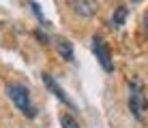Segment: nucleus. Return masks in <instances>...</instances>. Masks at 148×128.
Segmentation results:
<instances>
[{
	"label": "nucleus",
	"instance_id": "8",
	"mask_svg": "<svg viewBox=\"0 0 148 128\" xmlns=\"http://www.w3.org/2000/svg\"><path fill=\"white\" fill-rule=\"evenodd\" d=\"M60 126H62V128H79L77 120H75L73 115H69V113H62V115H60Z\"/></svg>",
	"mask_w": 148,
	"mask_h": 128
},
{
	"label": "nucleus",
	"instance_id": "2",
	"mask_svg": "<svg viewBox=\"0 0 148 128\" xmlns=\"http://www.w3.org/2000/svg\"><path fill=\"white\" fill-rule=\"evenodd\" d=\"M129 111L133 113L137 122L144 120V111H146V96H144V88L137 81L129 83Z\"/></svg>",
	"mask_w": 148,
	"mask_h": 128
},
{
	"label": "nucleus",
	"instance_id": "10",
	"mask_svg": "<svg viewBox=\"0 0 148 128\" xmlns=\"http://www.w3.org/2000/svg\"><path fill=\"white\" fill-rule=\"evenodd\" d=\"M133 2H140V0H133Z\"/></svg>",
	"mask_w": 148,
	"mask_h": 128
},
{
	"label": "nucleus",
	"instance_id": "5",
	"mask_svg": "<svg viewBox=\"0 0 148 128\" xmlns=\"http://www.w3.org/2000/svg\"><path fill=\"white\" fill-rule=\"evenodd\" d=\"M69 7L73 9L75 15L79 17H95L97 11H99V2L97 0H69Z\"/></svg>",
	"mask_w": 148,
	"mask_h": 128
},
{
	"label": "nucleus",
	"instance_id": "1",
	"mask_svg": "<svg viewBox=\"0 0 148 128\" xmlns=\"http://www.w3.org/2000/svg\"><path fill=\"white\" fill-rule=\"evenodd\" d=\"M7 94H9V98L15 102V107H17L26 117H34L37 115L32 102H30L28 88H24V85H19V83H11V85H7Z\"/></svg>",
	"mask_w": 148,
	"mask_h": 128
},
{
	"label": "nucleus",
	"instance_id": "6",
	"mask_svg": "<svg viewBox=\"0 0 148 128\" xmlns=\"http://www.w3.org/2000/svg\"><path fill=\"white\" fill-rule=\"evenodd\" d=\"M54 47L58 51V56H62V60L67 62H73L75 56H73V43L69 39H62V37H56L54 39Z\"/></svg>",
	"mask_w": 148,
	"mask_h": 128
},
{
	"label": "nucleus",
	"instance_id": "3",
	"mask_svg": "<svg viewBox=\"0 0 148 128\" xmlns=\"http://www.w3.org/2000/svg\"><path fill=\"white\" fill-rule=\"evenodd\" d=\"M92 51L99 60V64L103 66L105 73H114V62H112V56H110V47L105 45V41L101 37H92Z\"/></svg>",
	"mask_w": 148,
	"mask_h": 128
},
{
	"label": "nucleus",
	"instance_id": "9",
	"mask_svg": "<svg viewBox=\"0 0 148 128\" xmlns=\"http://www.w3.org/2000/svg\"><path fill=\"white\" fill-rule=\"evenodd\" d=\"M30 9H32L34 15H37V17L41 19V24H45V26H47V22H45V17H43V13H41V9H39V4H37V2H30Z\"/></svg>",
	"mask_w": 148,
	"mask_h": 128
},
{
	"label": "nucleus",
	"instance_id": "4",
	"mask_svg": "<svg viewBox=\"0 0 148 128\" xmlns=\"http://www.w3.org/2000/svg\"><path fill=\"white\" fill-rule=\"evenodd\" d=\"M41 79H43L45 88H47L49 92H52V94L56 96V98H58V100H62V105H67V107H69L71 111H77V107H75V102H73V100L69 98V94H67V92H64L62 88H60V85H58V81H56V79H54V77L49 75V73H43V75H41Z\"/></svg>",
	"mask_w": 148,
	"mask_h": 128
},
{
	"label": "nucleus",
	"instance_id": "7",
	"mask_svg": "<svg viewBox=\"0 0 148 128\" xmlns=\"http://www.w3.org/2000/svg\"><path fill=\"white\" fill-rule=\"evenodd\" d=\"M127 15H129V9L127 7H118L112 15V28H122L127 22Z\"/></svg>",
	"mask_w": 148,
	"mask_h": 128
}]
</instances>
